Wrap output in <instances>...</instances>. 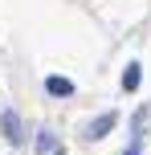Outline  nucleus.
I'll return each mask as SVG.
<instances>
[{
  "label": "nucleus",
  "mask_w": 151,
  "mask_h": 155,
  "mask_svg": "<svg viewBox=\"0 0 151 155\" xmlns=\"http://www.w3.org/2000/svg\"><path fill=\"white\" fill-rule=\"evenodd\" d=\"M114 123H119V114H114V110H106V114H98L94 123L86 127V139H102L106 131H114Z\"/></svg>",
  "instance_id": "obj_1"
},
{
  "label": "nucleus",
  "mask_w": 151,
  "mask_h": 155,
  "mask_svg": "<svg viewBox=\"0 0 151 155\" xmlns=\"http://www.w3.org/2000/svg\"><path fill=\"white\" fill-rule=\"evenodd\" d=\"M45 90L49 94H53V98H70V94H74V82H70V78H45Z\"/></svg>",
  "instance_id": "obj_2"
},
{
  "label": "nucleus",
  "mask_w": 151,
  "mask_h": 155,
  "mask_svg": "<svg viewBox=\"0 0 151 155\" xmlns=\"http://www.w3.org/2000/svg\"><path fill=\"white\" fill-rule=\"evenodd\" d=\"M4 139L8 143H21V114H16V110L4 114Z\"/></svg>",
  "instance_id": "obj_3"
},
{
  "label": "nucleus",
  "mask_w": 151,
  "mask_h": 155,
  "mask_svg": "<svg viewBox=\"0 0 151 155\" xmlns=\"http://www.w3.org/2000/svg\"><path fill=\"white\" fill-rule=\"evenodd\" d=\"M139 78H143V65H139V61H131V65H127V74H123V90H127V94H135V90H139Z\"/></svg>",
  "instance_id": "obj_4"
},
{
  "label": "nucleus",
  "mask_w": 151,
  "mask_h": 155,
  "mask_svg": "<svg viewBox=\"0 0 151 155\" xmlns=\"http://www.w3.org/2000/svg\"><path fill=\"white\" fill-rule=\"evenodd\" d=\"M45 151H49V155L57 151V139H53V131H37V155H45Z\"/></svg>",
  "instance_id": "obj_5"
},
{
  "label": "nucleus",
  "mask_w": 151,
  "mask_h": 155,
  "mask_svg": "<svg viewBox=\"0 0 151 155\" xmlns=\"http://www.w3.org/2000/svg\"><path fill=\"white\" fill-rule=\"evenodd\" d=\"M123 155H139V143H131V147H127V151H123Z\"/></svg>",
  "instance_id": "obj_6"
},
{
  "label": "nucleus",
  "mask_w": 151,
  "mask_h": 155,
  "mask_svg": "<svg viewBox=\"0 0 151 155\" xmlns=\"http://www.w3.org/2000/svg\"><path fill=\"white\" fill-rule=\"evenodd\" d=\"M53 155H65V151H61V147H57V151H53Z\"/></svg>",
  "instance_id": "obj_7"
}]
</instances>
